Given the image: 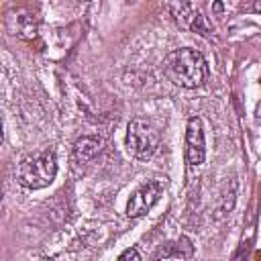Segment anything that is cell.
<instances>
[{
	"mask_svg": "<svg viewBox=\"0 0 261 261\" xmlns=\"http://www.w3.org/2000/svg\"><path fill=\"white\" fill-rule=\"evenodd\" d=\"M163 73L171 84L186 90H196L204 86L208 77V63L200 51L192 47H181L165 55Z\"/></svg>",
	"mask_w": 261,
	"mask_h": 261,
	"instance_id": "cell-1",
	"label": "cell"
},
{
	"mask_svg": "<svg viewBox=\"0 0 261 261\" xmlns=\"http://www.w3.org/2000/svg\"><path fill=\"white\" fill-rule=\"evenodd\" d=\"M57 175V157L53 149H45L18 163L16 179L27 190H41L53 184Z\"/></svg>",
	"mask_w": 261,
	"mask_h": 261,
	"instance_id": "cell-2",
	"label": "cell"
},
{
	"mask_svg": "<svg viewBox=\"0 0 261 261\" xmlns=\"http://www.w3.org/2000/svg\"><path fill=\"white\" fill-rule=\"evenodd\" d=\"M124 145H126V151L130 157H135L139 161H147L159 149V133L151 122H147L143 118H133L126 124Z\"/></svg>",
	"mask_w": 261,
	"mask_h": 261,
	"instance_id": "cell-3",
	"label": "cell"
},
{
	"mask_svg": "<svg viewBox=\"0 0 261 261\" xmlns=\"http://www.w3.org/2000/svg\"><path fill=\"white\" fill-rule=\"evenodd\" d=\"M163 190H165V184L161 179H147L145 184H141L126 202V216L130 218L145 216L159 202Z\"/></svg>",
	"mask_w": 261,
	"mask_h": 261,
	"instance_id": "cell-4",
	"label": "cell"
},
{
	"mask_svg": "<svg viewBox=\"0 0 261 261\" xmlns=\"http://www.w3.org/2000/svg\"><path fill=\"white\" fill-rule=\"evenodd\" d=\"M169 12H171L173 20L179 27H184V29H188L192 33H198L202 37H208L210 35V24L202 16V12L196 6H192L190 2H184V0L171 2L169 4Z\"/></svg>",
	"mask_w": 261,
	"mask_h": 261,
	"instance_id": "cell-5",
	"label": "cell"
},
{
	"mask_svg": "<svg viewBox=\"0 0 261 261\" xmlns=\"http://www.w3.org/2000/svg\"><path fill=\"white\" fill-rule=\"evenodd\" d=\"M206 159V141H204V128L202 120L198 116H192L186 126V163L188 167H198Z\"/></svg>",
	"mask_w": 261,
	"mask_h": 261,
	"instance_id": "cell-6",
	"label": "cell"
},
{
	"mask_svg": "<svg viewBox=\"0 0 261 261\" xmlns=\"http://www.w3.org/2000/svg\"><path fill=\"white\" fill-rule=\"evenodd\" d=\"M6 29L10 31V35L31 41L37 37L39 31V18L33 10L29 8H14L6 14Z\"/></svg>",
	"mask_w": 261,
	"mask_h": 261,
	"instance_id": "cell-7",
	"label": "cell"
},
{
	"mask_svg": "<svg viewBox=\"0 0 261 261\" xmlns=\"http://www.w3.org/2000/svg\"><path fill=\"white\" fill-rule=\"evenodd\" d=\"M194 255V245L188 237H179L175 243H167L163 245L155 255L153 259H190Z\"/></svg>",
	"mask_w": 261,
	"mask_h": 261,
	"instance_id": "cell-8",
	"label": "cell"
},
{
	"mask_svg": "<svg viewBox=\"0 0 261 261\" xmlns=\"http://www.w3.org/2000/svg\"><path fill=\"white\" fill-rule=\"evenodd\" d=\"M102 149V139L100 137H82L73 143V159L80 163H86L94 159Z\"/></svg>",
	"mask_w": 261,
	"mask_h": 261,
	"instance_id": "cell-9",
	"label": "cell"
},
{
	"mask_svg": "<svg viewBox=\"0 0 261 261\" xmlns=\"http://www.w3.org/2000/svg\"><path fill=\"white\" fill-rule=\"evenodd\" d=\"M118 259L120 261H124V259H135V261H141V253L133 247V249H126V251H122L120 255H118Z\"/></svg>",
	"mask_w": 261,
	"mask_h": 261,
	"instance_id": "cell-10",
	"label": "cell"
},
{
	"mask_svg": "<svg viewBox=\"0 0 261 261\" xmlns=\"http://www.w3.org/2000/svg\"><path fill=\"white\" fill-rule=\"evenodd\" d=\"M2 139H4V128H2V122H0V143H2Z\"/></svg>",
	"mask_w": 261,
	"mask_h": 261,
	"instance_id": "cell-11",
	"label": "cell"
},
{
	"mask_svg": "<svg viewBox=\"0 0 261 261\" xmlns=\"http://www.w3.org/2000/svg\"><path fill=\"white\" fill-rule=\"evenodd\" d=\"M0 202H2V194H0Z\"/></svg>",
	"mask_w": 261,
	"mask_h": 261,
	"instance_id": "cell-12",
	"label": "cell"
}]
</instances>
